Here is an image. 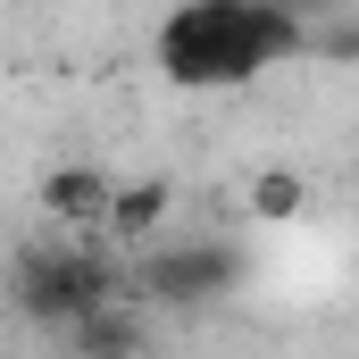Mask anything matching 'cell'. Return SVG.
Masks as SVG:
<instances>
[{
	"label": "cell",
	"mask_w": 359,
	"mask_h": 359,
	"mask_svg": "<svg viewBox=\"0 0 359 359\" xmlns=\"http://www.w3.org/2000/svg\"><path fill=\"white\" fill-rule=\"evenodd\" d=\"M301 42H309V25L284 17L276 0H176L159 17L151 59L176 92H234V84H259L268 67H284Z\"/></svg>",
	"instance_id": "obj_1"
},
{
	"label": "cell",
	"mask_w": 359,
	"mask_h": 359,
	"mask_svg": "<svg viewBox=\"0 0 359 359\" xmlns=\"http://www.w3.org/2000/svg\"><path fill=\"white\" fill-rule=\"evenodd\" d=\"M8 301H17V318H34V326H76L92 309H109L117 301V276L84 259L76 243H34V251H17V268H8Z\"/></svg>",
	"instance_id": "obj_2"
},
{
	"label": "cell",
	"mask_w": 359,
	"mask_h": 359,
	"mask_svg": "<svg viewBox=\"0 0 359 359\" xmlns=\"http://www.w3.org/2000/svg\"><path fill=\"white\" fill-rule=\"evenodd\" d=\"M234 284H243V251H226V243L159 251V259L142 268V292H151V301H217V292H234Z\"/></svg>",
	"instance_id": "obj_3"
},
{
	"label": "cell",
	"mask_w": 359,
	"mask_h": 359,
	"mask_svg": "<svg viewBox=\"0 0 359 359\" xmlns=\"http://www.w3.org/2000/svg\"><path fill=\"white\" fill-rule=\"evenodd\" d=\"M109 192H117V184L100 176L92 159H59V168H42V184H34L42 217H50V226H67V234H84V226L109 217Z\"/></svg>",
	"instance_id": "obj_4"
},
{
	"label": "cell",
	"mask_w": 359,
	"mask_h": 359,
	"mask_svg": "<svg viewBox=\"0 0 359 359\" xmlns=\"http://www.w3.org/2000/svg\"><path fill=\"white\" fill-rule=\"evenodd\" d=\"M168 209H176V184H168V176L117 184V192H109V217H100V234H117V243H151V234L168 226Z\"/></svg>",
	"instance_id": "obj_5"
},
{
	"label": "cell",
	"mask_w": 359,
	"mask_h": 359,
	"mask_svg": "<svg viewBox=\"0 0 359 359\" xmlns=\"http://www.w3.org/2000/svg\"><path fill=\"white\" fill-rule=\"evenodd\" d=\"M134 351H142V326H134L126 301H109V309L67 326V359H134Z\"/></svg>",
	"instance_id": "obj_6"
},
{
	"label": "cell",
	"mask_w": 359,
	"mask_h": 359,
	"mask_svg": "<svg viewBox=\"0 0 359 359\" xmlns=\"http://www.w3.org/2000/svg\"><path fill=\"white\" fill-rule=\"evenodd\" d=\"M243 201H251V217H259V226H301V209H309V184H301V168H259Z\"/></svg>",
	"instance_id": "obj_7"
}]
</instances>
